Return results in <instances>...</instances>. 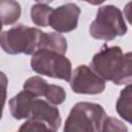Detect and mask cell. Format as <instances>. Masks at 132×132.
I'll use <instances>...</instances> for the list:
<instances>
[{
  "mask_svg": "<svg viewBox=\"0 0 132 132\" xmlns=\"http://www.w3.org/2000/svg\"><path fill=\"white\" fill-rule=\"evenodd\" d=\"M2 27H3V25H2V23L0 22V34H1V31H2Z\"/></svg>",
  "mask_w": 132,
  "mask_h": 132,
  "instance_id": "ffe728a7",
  "label": "cell"
},
{
  "mask_svg": "<svg viewBox=\"0 0 132 132\" xmlns=\"http://www.w3.org/2000/svg\"><path fill=\"white\" fill-rule=\"evenodd\" d=\"M99 132H128V128L121 120L113 117H106Z\"/></svg>",
  "mask_w": 132,
  "mask_h": 132,
  "instance_id": "2e32d148",
  "label": "cell"
},
{
  "mask_svg": "<svg viewBox=\"0 0 132 132\" xmlns=\"http://www.w3.org/2000/svg\"><path fill=\"white\" fill-rule=\"evenodd\" d=\"M42 31L22 24L0 34V46L9 55H33L38 47Z\"/></svg>",
  "mask_w": 132,
  "mask_h": 132,
  "instance_id": "277c9868",
  "label": "cell"
},
{
  "mask_svg": "<svg viewBox=\"0 0 132 132\" xmlns=\"http://www.w3.org/2000/svg\"><path fill=\"white\" fill-rule=\"evenodd\" d=\"M29 119L45 123L47 127L55 132L60 128L62 123L59 109L47 101L37 98H35L32 102L31 113Z\"/></svg>",
  "mask_w": 132,
  "mask_h": 132,
  "instance_id": "ba28073f",
  "label": "cell"
},
{
  "mask_svg": "<svg viewBox=\"0 0 132 132\" xmlns=\"http://www.w3.org/2000/svg\"><path fill=\"white\" fill-rule=\"evenodd\" d=\"M106 118L102 105L93 102H77L71 108L63 132H99Z\"/></svg>",
  "mask_w": 132,
  "mask_h": 132,
  "instance_id": "7a4b0ae2",
  "label": "cell"
},
{
  "mask_svg": "<svg viewBox=\"0 0 132 132\" xmlns=\"http://www.w3.org/2000/svg\"><path fill=\"white\" fill-rule=\"evenodd\" d=\"M90 35L99 40L110 41L127 33V25L120 8L104 5L98 8L95 20L89 28Z\"/></svg>",
  "mask_w": 132,
  "mask_h": 132,
  "instance_id": "3957f363",
  "label": "cell"
},
{
  "mask_svg": "<svg viewBox=\"0 0 132 132\" xmlns=\"http://www.w3.org/2000/svg\"><path fill=\"white\" fill-rule=\"evenodd\" d=\"M47 81L45 79H43L40 76H31L29 77L23 85L24 91L28 92L29 94H31L34 98L37 97H43L44 93L47 89Z\"/></svg>",
  "mask_w": 132,
  "mask_h": 132,
  "instance_id": "5bb4252c",
  "label": "cell"
},
{
  "mask_svg": "<svg viewBox=\"0 0 132 132\" xmlns=\"http://www.w3.org/2000/svg\"><path fill=\"white\" fill-rule=\"evenodd\" d=\"M69 82L71 90L76 94L96 95L105 90V80L87 65L77 66L72 71Z\"/></svg>",
  "mask_w": 132,
  "mask_h": 132,
  "instance_id": "8992f818",
  "label": "cell"
},
{
  "mask_svg": "<svg viewBox=\"0 0 132 132\" xmlns=\"http://www.w3.org/2000/svg\"><path fill=\"white\" fill-rule=\"evenodd\" d=\"M31 68L38 74L69 81L72 65L65 55L46 50H37L31 58Z\"/></svg>",
  "mask_w": 132,
  "mask_h": 132,
  "instance_id": "5b68a950",
  "label": "cell"
},
{
  "mask_svg": "<svg viewBox=\"0 0 132 132\" xmlns=\"http://www.w3.org/2000/svg\"><path fill=\"white\" fill-rule=\"evenodd\" d=\"M131 107H132V86L127 85L120 93V97L116 104V109L119 116L131 123Z\"/></svg>",
  "mask_w": 132,
  "mask_h": 132,
  "instance_id": "7c38bea8",
  "label": "cell"
},
{
  "mask_svg": "<svg viewBox=\"0 0 132 132\" xmlns=\"http://www.w3.org/2000/svg\"><path fill=\"white\" fill-rule=\"evenodd\" d=\"M80 8L74 3H66L53 9L48 26H51L57 33L71 32L77 27Z\"/></svg>",
  "mask_w": 132,
  "mask_h": 132,
  "instance_id": "52a82bcc",
  "label": "cell"
},
{
  "mask_svg": "<svg viewBox=\"0 0 132 132\" xmlns=\"http://www.w3.org/2000/svg\"><path fill=\"white\" fill-rule=\"evenodd\" d=\"M7 85H8V78L6 74L2 71H0V100L6 101L7 96Z\"/></svg>",
  "mask_w": 132,
  "mask_h": 132,
  "instance_id": "ac0fdd59",
  "label": "cell"
},
{
  "mask_svg": "<svg viewBox=\"0 0 132 132\" xmlns=\"http://www.w3.org/2000/svg\"><path fill=\"white\" fill-rule=\"evenodd\" d=\"M35 98L26 91H22L13 96L9 101V110L13 119L24 120L29 119L31 113L32 102Z\"/></svg>",
  "mask_w": 132,
  "mask_h": 132,
  "instance_id": "9c48e42d",
  "label": "cell"
},
{
  "mask_svg": "<svg viewBox=\"0 0 132 132\" xmlns=\"http://www.w3.org/2000/svg\"><path fill=\"white\" fill-rule=\"evenodd\" d=\"M21 5L13 0H0V22L2 25H13L21 16Z\"/></svg>",
  "mask_w": 132,
  "mask_h": 132,
  "instance_id": "8fae6325",
  "label": "cell"
},
{
  "mask_svg": "<svg viewBox=\"0 0 132 132\" xmlns=\"http://www.w3.org/2000/svg\"><path fill=\"white\" fill-rule=\"evenodd\" d=\"M90 68L103 80H110L114 85H129L132 80V57L128 52L123 54L120 46H107L94 55Z\"/></svg>",
  "mask_w": 132,
  "mask_h": 132,
  "instance_id": "6da1fadb",
  "label": "cell"
},
{
  "mask_svg": "<svg viewBox=\"0 0 132 132\" xmlns=\"http://www.w3.org/2000/svg\"><path fill=\"white\" fill-rule=\"evenodd\" d=\"M4 104H5V101H2L0 100V120L2 118V111H3V107H4Z\"/></svg>",
  "mask_w": 132,
  "mask_h": 132,
  "instance_id": "d6986e66",
  "label": "cell"
},
{
  "mask_svg": "<svg viewBox=\"0 0 132 132\" xmlns=\"http://www.w3.org/2000/svg\"><path fill=\"white\" fill-rule=\"evenodd\" d=\"M43 97L47 100L48 103L53 105H60L66 99V92L61 86L48 84Z\"/></svg>",
  "mask_w": 132,
  "mask_h": 132,
  "instance_id": "9a60e30c",
  "label": "cell"
},
{
  "mask_svg": "<svg viewBox=\"0 0 132 132\" xmlns=\"http://www.w3.org/2000/svg\"><path fill=\"white\" fill-rule=\"evenodd\" d=\"M37 50H46L58 53L60 55H65L67 51V40L60 33L42 32L39 38Z\"/></svg>",
  "mask_w": 132,
  "mask_h": 132,
  "instance_id": "30bf717a",
  "label": "cell"
},
{
  "mask_svg": "<svg viewBox=\"0 0 132 132\" xmlns=\"http://www.w3.org/2000/svg\"><path fill=\"white\" fill-rule=\"evenodd\" d=\"M18 132H55L43 122L29 119L25 122L20 128Z\"/></svg>",
  "mask_w": 132,
  "mask_h": 132,
  "instance_id": "e0dca14e",
  "label": "cell"
},
{
  "mask_svg": "<svg viewBox=\"0 0 132 132\" xmlns=\"http://www.w3.org/2000/svg\"><path fill=\"white\" fill-rule=\"evenodd\" d=\"M53 9L54 8L48 6V4L45 2H36L34 5H32L31 10H30L31 21L36 26L47 27L48 20H50Z\"/></svg>",
  "mask_w": 132,
  "mask_h": 132,
  "instance_id": "4fadbf2b",
  "label": "cell"
}]
</instances>
